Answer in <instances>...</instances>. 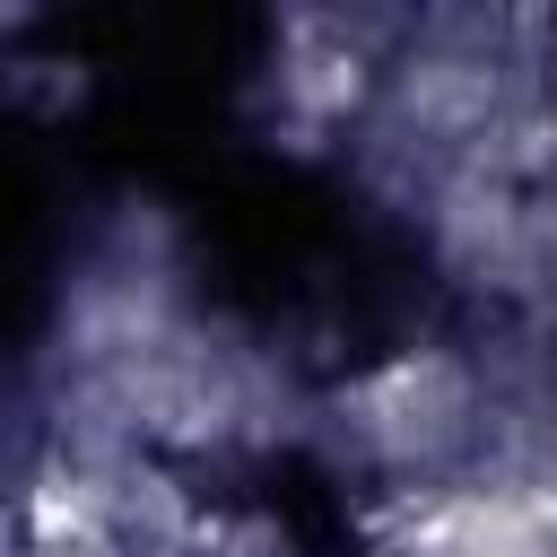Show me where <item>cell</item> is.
<instances>
[{
    "label": "cell",
    "instance_id": "cell-1",
    "mask_svg": "<svg viewBox=\"0 0 557 557\" xmlns=\"http://www.w3.org/2000/svg\"><path fill=\"white\" fill-rule=\"evenodd\" d=\"M200 270L252 322L383 331L409 296V261L296 165H200Z\"/></svg>",
    "mask_w": 557,
    "mask_h": 557
},
{
    "label": "cell",
    "instance_id": "cell-2",
    "mask_svg": "<svg viewBox=\"0 0 557 557\" xmlns=\"http://www.w3.org/2000/svg\"><path fill=\"white\" fill-rule=\"evenodd\" d=\"M52 296V183L26 139H0V357L26 348Z\"/></svg>",
    "mask_w": 557,
    "mask_h": 557
}]
</instances>
